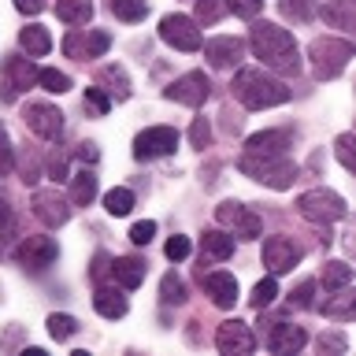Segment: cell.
Here are the masks:
<instances>
[{
  "instance_id": "obj_52",
  "label": "cell",
  "mask_w": 356,
  "mask_h": 356,
  "mask_svg": "<svg viewBox=\"0 0 356 356\" xmlns=\"http://www.w3.org/2000/svg\"><path fill=\"white\" fill-rule=\"evenodd\" d=\"M0 134H4V127H0Z\"/></svg>"
},
{
  "instance_id": "obj_10",
  "label": "cell",
  "mask_w": 356,
  "mask_h": 356,
  "mask_svg": "<svg viewBox=\"0 0 356 356\" xmlns=\"http://www.w3.org/2000/svg\"><path fill=\"white\" fill-rule=\"evenodd\" d=\"M0 74H4V100H15L19 93L38 82V67H33V56H22V52H11L4 56L0 63Z\"/></svg>"
},
{
  "instance_id": "obj_45",
  "label": "cell",
  "mask_w": 356,
  "mask_h": 356,
  "mask_svg": "<svg viewBox=\"0 0 356 356\" xmlns=\"http://www.w3.org/2000/svg\"><path fill=\"white\" fill-rule=\"evenodd\" d=\"M334 156H338V163L345 171H353V134H338V141H334Z\"/></svg>"
},
{
  "instance_id": "obj_24",
  "label": "cell",
  "mask_w": 356,
  "mask_h": 356,
  "mask_svg": "<svg viewBox=\"0 0 356 356\" xmlns=\"http://www.w3.org/2000/svg\"><path fill=\"white\" fill-rule=\"evenodd\" d=\"M316 15H323V22H327L330 30H353V22H356V0H327Z\"/></svg>"
},
{
  "instance_id": "obj_2",
  "label": "cell",
  "mask_w": 356,
  "mask_h": 356,
  "mask_svg": "<svg viewBox=\"0 0 356 356\" xmlns=\"http://www.w3.org/2000/svg\"><path fill=\"white\" fill-rule=\"evenodd\" d=\"M230 89H234V100H238L241 108H249V111L278 108V104H286V100L293 97V89H289L282 78L271 74V71H260V67H238Z\"/></svg>"
},
{
  "instance_id": "obj_16",
  "label": "cell",
  "mask_w": 356,
  "mask_h": 356,
  "mask_svg": "<svg viewBox=\"0 0 356 356\" xmlns=\"http://www.w3.org/2000/svg\"><path fill=\"white\" fill-rule=\"evenodd\" d=\"M293 149V130H260L245 141L241 156H252V160H271V156H286Z\"/></svg>"
},
{
  "instance_id": "obj_26",
  "label": "cell",
  "mask_w": 356,
  "mask_h": 356,
  "mask_svg": "<svg viewBox=\"0 0 356 356\" xmlns=\"http://www.w3.org/2000/svg\"><path fill=\"white\" fill-rule=\"evenodd\" d=\"M323 316L327 319H338V323H349L356 316V297L349 293V286L345 289H334V297H327V305H319Z\"/></svg>"
},
{
  "instance_id": "obj_21",
  "label": "cell",
  "mask_w": 356,
  "mask_h": 356,
  "mask_svg": "<svg viewBox=\"0 0 356 356\" xmlns=\"http://www.w3.org/2000/svg\"><path fill=\"white\" fill-rule=\"evenodd\" d=\"M97 86L111 97V104H115V100H130V93H134V89H130V74H127V67H119V63L100 67Z\"/></svg>"
},
{
  "instance_id": "obj_18",
  "label": "cell",
  "mask_w": 356,
  "mask_h": 356,
  "mask_svg": "<svg viewBox=\"0 0 356 356\" xmlns=\"http://www.w3.org/2000/svg\"><path fill=\"white\" fill-rule=\"evenodd\" d=\"M200 49H204L208 67H216V71H230V67L241 63L245 41L241 38H211L208 44H200Z\"/></svg>"
},
{
  "instance_id": "obj_50",
  "label": "cell",
  "mask_w": 356,
  "mask_h": 356,
  "mask_svg": "<svg viewBox=\"0 0 356 356\" xmlns=\"http://www.w3.org/2000/svg\"><path fill=\"white\" fill-rule=\"evenodd\" d=\"M11 219H15V211H11V197L0 189V227H8Z\"/></svg>"
},
{
  "instance_id": "obj_30",
  "label": "cell",
  "mask_w": 356,
  "mask_h": 356,
  "mask_svg": "<svg viewBox=\"0 0 356 356\" xmlns=\"http://www.w3.org/2000/svg\"><path fill=\"white\" fill-rule=\"evenodd\" d=\"M319 286H327V293L353 286V267L345 260H327V264H323V275H319Z\"/></svg>"
},
{
  "instance_id": "obj_9",
  "label": "cell",
  "mask_w": 356,
  "mask_h": 356,
  "mask_svg": "<svg viewBox=\"0 0 356 356\" xmlns=\"http://www.w3.org/2000/svg\"><path fill=\"white\" fill-rule=\"evenodd\" d=\"M216 222L230 230L234 241H252V238H260V216H256V211H249L241 200H222V204L216 208Z\"/></svg>"
},
{
  "instance_id": "obj_51",
  "label": "cell",
  "mask_w": 356,
  "mask_h": 356,
  "mask_svg": "<svg viewBox=\"0 0 356 356\" xmlns=\"http://www.w3.org/2000/svg\"><path fill=\"white\" fill-rule=\"evenodd\" d=\"M15 8L22 11V15H41V11H44V0H15Z\"/></svg>"
},
{
  "instance_id": "obj_4",
  "label": "cell",
  "mask_w": 356,
  "mask_h": 356,
  "mask_svg": "<svg viewBox=\"0 0 356 356\" xmlns=\"http://www.w3.org/2000/svg\"><path fill=\"white\" fill-rule=\"evenodd\" d=\"M297 216L316 222V227H330V222H341L349 216V204L334 189H308V193L297 197Z\"/></svg>"
},
{
  "instance_id": "obj_3",
  "label": "cell",
  "mask_w": 356,
  "mask_h": 356,
  "mask_svg": "<svg viewBox=\"0 0 356 356\" xmlns=\"http://www.w3.org/2000/svg\"><path fill=\"white\" fill-rule=\"evenodd\" d=\"M349 60H353V41H345V38H316L308 44V63L319 82L338 78L349 67Z\"/></svg>"
},
{
  "instance_id": "obj_28",
  "label": "cell",
  "mask_w": 356,
  "mask_h": 356,
  "mask_svg": "<svg viewBox=\"0 0 356 356\" xmlns=\"http://www.w3.org/2000/svg\"><path fill=\"white\" fill-rule=\"evenodd\" d=\"M19 44L26 56H49L52 52V33L44 26H38V22H30V26L19 33Z\"/></svg>"
},
{
  "instance_id": "obj_29",
  "label": "cell",
  "mask_w": 356,
  "mask_h": 356,
  "mask_svg": "<svg viewBox=\"0 0 356 356\" xmlns=\"http://www.w3.org/2000/svg\"><path fill=\"white\" fill-rule=\"evenodd\" d=\"M93 197H97V175L93 171H78V175H71V204H78V208H89L93 204Z\"/></svg>"
},
{
  "instance_id": "obj_11",
  "label": "cell",
  "mask_w": 356,
  "mask_h": 356,
  "mask_svg": "<svg viewBox=\"0 0 356 356\" xmlns=\"http://www.w3.org/2000/svg\"><path fill=\"white\" fill-rule=\"evenodd\" d=\"M178 149V130L175 127H149L134 138V160H163Z\"/></svg>"
},
{
  "instance_id": "obj_33",
  "label": "cell",
  "mask_w": 356,
  "mask_h": 356,
  "mask_svg": "<svg viewBox=\"0 0 356 356\" xmlns=\"http://www.w3.org/2000/svg\"><path fill=\"white\" fill-rule=\"evenodd\" d=\"M278 11H282V19H289V22H312L319 4L316 0H278Z\"/></svg>"
},
{
  "instance_id": "obj_13",
  "label": "cell",
  "mask_w": 356,
  "mask_h": 356,
  "mask_svg": "<svg viewBox=\"0 0 356 356\" xmlns=\"http://www.w3.org/2000/svg\"><path fill=\"white\" fill-rule=\"evenodd\" d=\"M211 93V82L204 71H186L182 78H175L171 86L163 89L167 100H175V104H186V108H200Z\"/></svg>"
},
{
  "instance_id": "obj_32",
  "label": "cell",
  "mask_w": 356,
  "mask_h": 356,
  "mask_svg": "<svg viewBox=\"0 0 356 356\" xmlns=\"http://www.w3.org/2000/svg\"><path fill=\"white\" fill-rule=\"evenodd\" d=\"M160 300L163 305H186L189 300V286L178 278V271H167L160 278Z\"/></svg>"
},
{
  "instance_id": "obj_43",
  "label": "cell",
  "mask_w": 356,
  "mask_h": 356,
  "mask_svg": "<svg viewBox=\"0 0 356 356\" xmlns=\"http://www.w3.org/2000/svg\"><path fill=\"white\" fill-rule=\"evenodd\" d=\"M189 145H193V149H208L211 145V122L204 115H197L193 127H189Z\"/></svg>"
},
{
  "instance_id": "obj_7",
  "label": "cell",
  "mask_w": 356,
  "mask_h": 356,
  "mask_svg": "<svg viewBox=\"0 0 356 356\" xmlns=\"http://www.w3.org/2000/svg\"><path fill=\"white\" fill-rule=\"evenodd\" d=\"M22 122H26V130L41 141H60L63 138V111L56 104H49V100H30V104L22 108Z\"/></svg>"
},
{
  "instance_id": "obj_27",
  "label": "cell",
  "mask_w": 356,
  "mask_h": 356,
  "mask_svg": "<svg viewBox=\"0 0 356 356\" xmlns=\"http://www.w3.org/2000/svg\"><path fill=\"white\" fill-rule=\"evenodd\" d=\"M56 15L67 26H86L93 19V0H56Z\"/></svg>"
},
{
  "instance_id": "obj_17",
  "label": "cell",
  "mask_w": 356,
  "mask_h": 356,
  "mask_svg": "<svg viewBox=\"0 0 356 356\" xmlns=\"http://www.w3.org/2000/svg\"><path fill=\"white\" fill-rule=\"evenodd\" d=\"M30 208H33V216H38L44 227H63L67 219H71V200L60 197V189H38L30 200Z\"/></svg>"
},
{
  "instance_id": "obj_37",
  "label": "cell",
  "mask_w": 356,
  "mask_h": 356,
  "mask_svg": "<svg viewBox=\"0 0 356 356\" xmlns=\"http://www.w3.org/2000/svg\"><path fill=\"white\" fill-rule=\"evenodd\" d=\"M275 297H278V282H275V275H267V278H260V282L252 286V308H267V305H275Z\"/></svg>"
},
{
  "instance_id": "obj_39",
  "label": "cell",
  "mask_w": 356,
  "mask_h": 356,
  "mask_svg": "<svg viewBox=\"0 0 356 356\" xmlns=\"http://www.w3.org/2000/svg\"><path fill=\"white\" fill-rule=\"evenodd\" d=\"M197 22H204V26H211V22H219L222 15H227V4L222 0H197Z\"/></svg>"
},
{
  "instance_id": "obj_40",
  "label": "cell",
  "mask_w": 356,
  "mask_h": 356,
  "mask_svg": "<svg viewBox=\"0 0 356 356\" xmlns=\"http://www.w3.org/2000/svg\"><path fill=\"white\" fill-rule=\"evenodd\" d=\"M86 111H89V115H108V111H111V97L100 86L86 89Z\"/></svg>"
},
{
  "instance_id": "obj_41",
  "label": "cell",
  "mask_w": 356,
  "mask_h": 356,
  "mask_svg": "<svg viewBox=\"0 0 356 356\" xmlns=\"http://www.w3.org/2000/svg\"><path fill=\"white\" fill-rule=\"evenodd\" d=\"M316 349L323 353V356H341L345 349H349V341H345V334H338V330H330V334H319L316 338Z\"/></svg>"
},
{
  "instance_id": "obj_48",
  "label": "cell",
  "mask_w": 356,
  "mask_h": 356,
  "mask_svg": "<svg viewBox=\"0 0 356 356\" xmlns=\"http://www.w3.org/2000/svg\"><path fill=\"white\" fill-rule=\"evenodd\" d=\"M108 275H111V256L108 252H97L93 256V267H89V278H93V282H104Z\"/></svg>"
},
{
  "instance_id": "obj_46",
  "label": "cell",
  "mask_w": 356,
  "mask_h": 356,
  "mask_svg": "<svg viewBox=\"0 0 356 356\" xmlns=\"http://www.w3.org/2000/svg\"><path fill=\"white\" fill-rule=\"evenodd\" d=\"M127 238H130L134 245H149V241L156 238V222H152V219H141V222H134Z\"/></svg>"
},
{
  "instance_id": "obj_34",
  "label": "cell",
  "mask_w": 356,
  "mask_h": 356,
  "mask_svg": "<svg viewBox=\"0 0 356 356\" xmlns=\"http://www.w3.org/2000/svg\"><path fill=\"white\" fill-rule=\"evenodd\" d=\"M111 15L119 22H141L149 15V0H111Z\"/></svg>"
},
{
  "instance_id": "obj_14",
  "label": "cell",
  "mask_w": 356,
  "mask_h": 356,
  "mask_svg": "<svg viewBox=\"0 0 356 356\" xmlns=\"http://www.w3.org/2000/svg\"><path fill=\"white\" fill-rule=\"evenodd\" d=\"M111 49V33L108 30H71L63 38V52L71 60H100Z\"/></svg>"
},
{
  "instance_id": "obj_8",
  "label": "cell",
  "mask_w": 356,
  "mask_h": 356,
  "mask_svg": "<svg viewBox=\"0 0 356 356\" xmlns=\"http://www.w3.org/2000/svg\"><path fill=\"white\" fill-rule=\"evenodd\" d=\"M160 38H163V44H171V49H178V52H197L200 44H204V38H200V22L182 15V11H171V15L160 19Z\"/></svg>"
},
{
  "instance_id": "obj_31",
  "label": "cell",
  "mask_w": 356,
  "mask_h": 356,
  "mask_svg": "<svg viewBox=\"0 0 356 356\" xmlns=\"http://www.w3.org/2000/svg\"><path fill=\"white\" fill-rule=\"evenodd\" d=\"M134 204H138V197H134V189H127V186H115V189H108V193H104V211H108V216H115V219L130 216Z\"/></svg>"
},
{
  "instance_id": "obj_23",
  "label": "cell",
  "mask_w": 356,
  "mask_h": 356,
  "mask_svg": "<svg viewBox=\"0 0 356 356\" xmlns=\"http://www.w3.org/2000/svg\"><path fill=\"white\" fill-rule=\"evenodd\" d=\"M145 264L141 256H119V260H111V278L122 286V289H138L145 282Z\"/></svg>"
},
{
  "instance_id": "obj_22",
  "label": "cell",
  "mask_w": 356,
  "mask_h": 356,
  "mask_svg": "<svg viewBox=\"0 0 356 356\" xmlns=\"http://www.w3.org/2000/svg\"><path fill=\"white\" fill-rule=\"evenodd\" d=\"M93 308L100 312L104 319H122L130 312V300L122 297V286H97V293H93Z\"/></svg>"
},
{
  "instance_id": "obj_44",
  "label": "cell",
  "mask_w": 356,
  "mask_h": 356,
  "mask_svg": "<svg viewBox=\"0 0 356 356\" xmlns=\"http://www.w3.org/2000/svg\"><path fill=\"white\" fill-rule=\"evenodd\" d=\"M222 4H227V11L238 19H256L264 8V0H222Z\"/></svg>"
},
{
  "instance_id": "obj_42",
  "label": "cell",
  "mask_w": 356,
  "mask_h": 356,
  "mask_svg": "<svg viewBox=\"0 0 356 356\" xmlns=\"http://www.w3.org/2000/svg\"><path fill=\"white\" fill-rule=\"evenodd\" d=\"M163 252H167V260H171V264H178V260H186V256L193 252V241H189L186 234H175V238H167Z\"/></svg>"
},
{
  "instance_id": "obj_38",
  "label": "cell",
  "mask_w": 356,
  "mask_h": 356,
  "mask_svg": "<svg viewBox=\"0 0 356 356\" xmlns=\"http://www.w3.org/2000/svg\"><path fill=\"white\" fill-rule=\"evenodd\" d=\"M38 86L49 89V93H67L71 89V74L56 71V67H44V71H38Z\"/></svg>"
},
{
  "instance_id": "obj_35",
  "label": "cell",
  "mask_w": 356,
  "mask_h": 356,
  "mask_svg": "<svg viewBox=\"0 0 356 356\" xmlns=\"http://www.w3.org/2000/svg\"><path fill=\"white\" fill-rule=\"evenodd\" d=\"M44 327H49L52 341H71L74 334H78V319H74V316H60V312H56V316H49V323H44Z\"/></svg>"
},
{
  "instance_id": "obj_19",
  "label": "cell",
  "mask_w": 356,
  "mask_h": 356,
  "mask_svg": "<svg viewBox=\"0 0 356 356\" xmlns=\"http://www.w3.org/2000/svg\"><path fill=\"white\" fill-rule=\"evenodd\" d=\"M305 345H308V334H305V327H297V323H271V330H267V349L278 353V356L300 353Z\"/></svg>"
},
{
  "instance_id": "obj_6",
  "label": "cell",
  "mask_w": 356,
  "mask_h": 356,
  "mask_svg": "<svg viewBox=\"0 0 356 356\" xmlns=\"http://www.w3.org/2000/svg\"><path fill=\"white\" fill-rule=\"evenodd\" d=\"M15 260H19V267H26L30 275H44L56 260H60V245H56V238H49V234H30V238H22V245L15 249Z\"/></svg>"
},
{
  "instance_id": "obj_36",
  "label": "cell",
  "mask_w": 356,
  "mask_h": 356,
  "mask_svg": "<svg viewBox=\"0 0 356 356\" xmlns=\"http://www.w3.org/2000/svg\"><path fill=\"white\" fill-rule=\"evenodd\" d=\"M316 289H319V282L316 278H305V282H297L293 289H289V305L293 308H316Z\"/></svg>"
},
{
  "instance_id": "obj_5",
  "label": "cell",
  "mask_w": 356,
  "mask_h": 356,
  "mask_svg": "<svg viewBox=\"0 0 356 356\" xmlns=\"http://www.w3.org/2000/svg\"><path fill=\"white\" fill-rule=\"evenodd\" d=\"M238 167L252 178V182L271 186V189H289V186L297 182V175H300V167L289 160V156H271V160H252V156H241Z\"/></svg>"
},
{
  "instance_id": "obj_1",
  "label": "cell",
  "mask_w": 356,
  "mask_h": 356,
  "mask_svg": "<svg viewBox=\"0 0 356 356\" xmlns=\"http://www.w3.org/2000/svg\"><path fill=\"white\" fill-rule=\"evenodd\" d=\"M249 49L252 56L264 63V71L271 74H300V49L293 41V33L282 30L278 22H260L252 19V30H249Z\"/></svg>"
},
{
  "instance_id": "obj_25",
  "label": "cell",
  "mask_w": 356,
  "mask_h": 356,
  "mask_svg": "<svg viewBox=\"0 0 356 356\" xmlns=\"http://www.w3.org/2000/svg\"><path fill=\"white\" fill-rule=\"evenodd\" d=\"M234 245H238V241H234L227 230H204V234H200V252H204V260H219V264L230 260Z\"/></svg>"
},
{
  "instance_id": "obj_47",
  "label": "cell",
  "mask_w": 356,
  "mask_h": 356,
  "mask_svg": "<svg viewBox=\"0 0 356 356\" xmlns=\"http://www.w3.org/2000/svg\"><path fill=\"white\" fill-rule=\"evenodd\" d=\"M15 171V149H11L8 134H0V178H8Z\"/></svg>"
},
{
  "instance_id": "obj_12",
  "label": "cell",
  "mask_w": 356,
  "mask_h": 356,
  "mask_svg": "<svg viewBox=\"0 0 356 356\" xmlns=\"http://www.w3.org/2000/svg\"><path fill=\"white\" fill-rule=\"evenodd\" d=\"M300 245L293 238H286V234H275V238H267L264 241V249H260V260L264 267L271 275H286V271H293V267L300 264Z\"/></svg>"
},
{
  "instance_id": "obj_15",
  "label": "cell",
  "mask_w": 356,
  "mask_h": 356,
  "mask_svg": "<svg viewBox=\"0 0 356 356\" xmlns=\"http://www.w3.org/2000/svg\"><path fill=\"white\" fill-rule=\"evenodd\" d=\"M216 349L222 356H249L256 349V338H252V327L241 319H227L216 327Z\"/></svg>"
},
{
  "instance_id": "obj_49",
  "label": "cell",
  "mask_w": 356,
  "mask_h": 356,
  "mask_svg": "<svg viewBox=\"0 0 356 356\" xmlns=\"http://www.w3.org/2000/svg\"><path fill=\"white\" fill-rule=\"evenodd\" d=\"M78 160H82V163H97L100 160V149H97V145L93 141H82V145H78Z\"/></svg>"
},
{
  "instance_id": "obj_20",
  "label": "cell",
  "mask_w": 356,
  "mask_h": 356,
  "mask_svg": "<svg viewBox=\"0 0 356 356\" xmlns=\"http://www.w3.org/2000/svg\"><path fill=\"white\" fill-rule=\"evenodd\" d=\"M204 293L211 297L216 308H234L238 305V278L230 271H211L204 275Z\"/></svg>"
}]
</instances>
